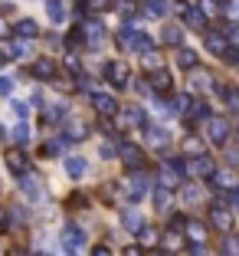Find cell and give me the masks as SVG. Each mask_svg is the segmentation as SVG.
<instances>
[{"label":"cell","instance_id":"obj_1","mask_svg":"<svg viewBox=\"0 0 239 256\" xmlns=\"http://www.w3.org/2000/svg\"><path fill=\"white\" fill-rule=\"evenodd\" d=\"M148 194H151V178L144 171H135L131 178H128V200H131V204H141Z\"/></svg>","mask_w":239,"mask_h":256},{"label":"cell","instance_id":"obj_2","mask_svg":"<svg viewBox=\"0 0 239 256\" xmlns=\"http://www.w3.org/2000/svg\"><path fill=\"white\" fill-rule=\"evenodd\" d=\"M118 158L125 161V168H128V171H141V168H144V151L138 148L135 142H121Z\"/></svg>","mask_w":239,"mask_h":256},{"label":"cell","instance_id":"obj_3","mask_svg":"<svg viewBox=\"0 0 239 256\" xmlns=\"http://www.w3.org/2000/svg\"><path fill=\"white\" fill-rule=\"evenodd\" d=\"M16 184H20V190L26 197H30V200H43V184H39V178L33 171H26V174H16Z\"/></svg>","mask_w":239,"mask_h":256},{"label":"cell","instance_id":"obj_4","mask_svg":"<svg viewBox=\"0 0 239 256\" xmlns=\"http://www.w3.org/2000/svg\"><path fill=\"white\" fill-rule=\"evenodd\" d=\"M82 243H85V234H82V226L69 224L66 230H62V250H66L69 256H75V253H79V250H82Z\"/></svg>","mask_w":239,"mask_h":256},{"label":"cell","instance_id":"obj_5","mask_svg":"<svg viewBox=\"0 0 239 256\" xmlns=\"http://www.w3.org/2000/svg\"><path fill=\"white\" fill-rule=\"evenodd\" d=\"M92 108H95L102 118H112V115L118 112V102H115V96H108V92H95V96H92Z\"/></svg>","mask_w":239,"mask_h":256},{"label":"cell","instance_id":"obj_6","mask_svg":"<svg viewBox=\"0 0 239 256\" xmlns=\"http://www.w3.org/2000/svg\"><path fill=\"white\" fill-rule=\"evenodd\" d=\"M148 82H151L154 92H167L174 86V76H171V69L161 66V69H151V72H148Z\"/></svg>","mask_w":239,"mask_h":256},{"label":"cell","instance_id":"obj_7","mask_svg":"<svg viewBox=\"0 0 239 256\" xmlns=\"http://www.w3.org/2000/svg\"><path fill=\"white\" fill-rule=\"evenodd\" d=\"M105 79H108L115 89H125L128 86V66L125 62H108V66H105Z\"/></svg>","mask_w":239,"mask_h":256},{"label":"cell","instance_id":"obj_8","mask_svg":"<svg viewBox=\"0 0 239 256\" xmlns=\"http://www.w3.org/2000/svg\"><path fill=\"white\" fill-rule=\"evenodd\" d=\"M3 161H7V168H10L13 174H26V171H30V161H26V154H23L20 148H7Z\"/></svg>","mask_w":239,"mask_h":256},{"label":"cell","instance_id":"obj_9","mask_svg":"<svg viewBox=\"0 0 239 256\" xmlns=\"http://www.w3.org/2000/svg\"><path fill=\"white\" fill-rule=\"evenodd\" d=\"M89 122H82V118H66V138L69 142H85L89 138Z\"/></svg>","mask_w":239,"mask_h":256},{"label":"cell","instance_id":"obj_10","mask_svg":"<svg viewBox=\"0 0 239 256\" xmlns=\"http://www.w3.org/2000/svg\"><path fill=\"white\" fill-rule=\"evenodd\" d=\"M85 171H89V161H85L82 154H69V158H66V174L72 178V181L85 178Z\"/></svg>","mask_w":239,"mask_h":256},{"label":"cell","instance_id":"obj_11","mask_svg":"<svg viewBox=\"0 0 239 256\" xmlns=\"http://www.w3.org/2000/svg\"><path fill=\"white\" fill-rule=\"evenodd\" d=\"M207 135H210V142L223 144L226 138H230V122H223V118H213V122L207 125Z\"/></svg>","mask_w":239,"mask_h":256},{"label":"cell","instance_id":"obj_12","mask_svg":"<svg viewBox=\"0 0 239 256\" xmlns=\"http://www.w3.org/2000/svg\"><path fill=\"white\" fill-rule=\"evenodd\" d=\"M187 174H194V178H213L217 171H213V161L210 158H194L187 164Z\"/></svg>","mask_w":239,"mask_h":256},{"label":"cell","instance_id":"obj_13","mask_svg":"<svg viewBox=\"0 0 239 256\" xmlns=\"http://www.w3.org/2000/svg\"><path fill=\"white\" fill-rule=\"evenodd\" d=\"M82 30H85V43H89V46H98V43L105 40V26H102V20H89Z\"/></svg>","mask_w":239,"mask_h":256},{"label":"cell","instance_id":"obj_14","mask_svg":"<svg viewBox=\"0 0 239 256\" xmlns=\"http://www.w3.org/2000/svg\"><path fill=\"white\" fill-rule=\"evenodd\" d=\"M121 125H128V128H138V125H144V112L138 106H125L121 108Z\"/></svg>","mask_w":239,"mask_h":256},{"label":"cell","instance_id":"obj_15","mask_svg":"<svg viewBox=\"0 0 239 256\" xmlns=\"http://www.w3.org/2000/svg\"><path fill=\"white\" fill-rule=\"evenodd\" d=\"M121 224H125V230H135V234H138V230L144 226V220H141V214H138L135 207H128V210L121 214Z\"/></svg>","mask_w":239,"mask_h":256},{"label":"cell","instance_id":"obj_16","mask_svg":"<svg viewBox=\"0 0 239 256\" xmlns=\"http://www.w3.org/2000/svg\"><path fill=\"white\" fill-rule=\"evenodd\" d=\"M161 40H164L167 46H180V43H184V30H180V26H174V23H167L164 33H161Z\"/></svg>","mask_w":239,"mask_h":256},{"label":"cell","instance_id":"obj_17","mask_svg":"<svg viewBox=\"0 0 239 256\" xmlns=\"http://www.w3.org/2000/svg\"><path fill=\"white\" fill-rule=\"evenodd\" d=\"M46 16H49L52 23L66 20V7H62V0H46Z\"/></svg>","mask_w":239,"mask_h":256},{"label":"cell","instance_id":"obj_18","mask_svg":"<svg viewBox=\"0 0 239 256\" xmlns=\"http://www.w3.org/2000/svg\"><path fill=\"white\" fill-rule=\"evenodd\" d=\"M33 76H36V79H52V76H56L52 60H36L33 62Z\"/></svg>","mask_w":239,"mask_h":256},{"label":"cell","instance_id":"obj_19","mask_svg":"<svg viewBox=\"0 0 239 256\" xmlns=\"http://www.w3.org/2000/svg\"><path fill=\"white\" fill-rule=\"evenodd\" d=\"M144 138H148V144H154V148H164L167 144V132H161V128H154V125L144 128Z\"/></svg>","mask_w":239,"mask_h":256},{"label":"cell","instance_id":"obj_20","mask_svg":"<svg viewBox=\"0 0 239 256\" xmlns=\"http://www.w3.org/2000/svg\"><path fill=\"white\" fill-rule=\"evenodd\" d=\"M210 220H213V226H220V230H230V226H233L230 214H226L223 207H213V210H210Z\"/></svg>","mask_w":239,"mask_h":256},{"label":"cell","instance_id":"obj_21","mask_svg":"<svg viewBox=\"0 0 239 256\" xmlns=\"http://www.w3.org/2000/svg\"><path fill=\"white\" fill-rule=\"evenodd\" d=\"M141 62H144V69H161L164 66V60H161V53H157V50H148V53H141Z\"/></svg>","mask_w":239,"mask_h":256},{"label":"cell","instance_id":"obj_22","mask_svg":"<svg viewBox=\"0 0 239 256\" xmlns=\"http://www.w3.org/2000/svg\"><path fill=\"white\" fill-rule=\"evenodd\" d=\"M138 33H135V26H121L118 30V36H115V43L121 46V50H131V40H135Z\"/></svg>","mask_w":239,"mask_h":256},{"label":"cell","instance_id":"obj_23","mask_svg":"<svg viewBox=\"0 0 239 256\" xmlns=\"http://www.w3.org/2000/svg\"><path fill=\"white\" fill-rule=\"evenodd\" d=\"M13 142L16 144H26V142H30V125H26V118H20L13 125Z\"/></svg>","mask_w":239,"mask_h":256},{"label":"cell","instance_id":"obj_24","mask_svg":"<svg viewBox=\"0 0 239 256\" xmlns=\"http://www.w3.org/2000/svg\"><path fill=\"white\" fill-rule=\"evenodd\" d=\"M177 66L194 69L197 66V53H194V50H180V46H177Z\"/></svg>","mask_w":239,"mask_h":256},{"label":"cell","instance_id":"obj_25","mask_svg":"<svg viewBox=\"0 0 239 256\" xmlns=\"http://www.w3.org/2000/svg\"><path fill=\"white\" fill-rule=\"evenodd\" d=\"M36 33H39V26L33 20H20V23H16V36L30 40V36H36Z\"/></svg>","mask_w":239,"mask_h":256},{"label":"cell","instance_id":"obj_26","mask_svg":"<svg viewBox=\"0 0 239 256\" xmlns=\"http://www.w3.org/2000/svg\"><path fill=\"white\" fill-rule=\"evenodd\" d=\"M62 115H66V106H52V108H46V112H43V118L49 122V125H59Z\"/></svg>","mask_w":239,"mask_h":256},{"label":"cell","instance_id":"obj_27","mask_svg":"<svg viewBox=\"0 0 239 256\" xmlns=\"http://www.w3.org/2000/svg\"><path fill=\"white\" fill-rule=\"evenodd\" d=\"M184 20H187V26H194V30H203V14L200 10H184Z\"/></svg>","mask_w":239,"mask_h":256},{"label":"cell","instance_id":"obj_28","mask_svg":"<svg viewBox=\"0 0 239 256\" xmlns=\"http://www.w3.org/2000/svg\"><path fill=\"white\" fill-rule=\"evenodd\" d=\"M203 224H187V240L190 243H203Z\"/></svg>","mask_w":239,"mask_h":256},{"label":"cell","instance_id":"obj_29","mask_svg":"<svg viewBox=\"0 0 239 256\" xmlns=\"http://www.w3.org/2000/svg\"><path fill=\"white\" fill-rule=\"evenodd\" d=\"M131 50H138V53H148V50H151V36H144V33H138V36L131 40Z\"/></svg>","mask_w":239,"mask_h":256},{"label":"cell","instance_id":"obj_30","mask_svg":"<svg viewBox=\"0 0 239 256\" xmlns=\"http://www.w3.org/2000/svg\"><path fill=\"white\" fill-rule=\"evenodd\" d=\"M82 43H85V30H72L66 36V46H69V50H75V46H82Z\"/></svg>","mask_w":239,"mask_h":256},{"label":"cell","instance_id":"obj_31","mask_svg":"<svg viewBox=\"0 0 239 256\" xmlns=\"http://www.w3.org/2000/svg\"><path fill=\"white\" fill-rule=\"evenodd\" d=\"M223 43H226V40L220 36V33H207V46L213 50V53H223Z\"/></svg>","mask_w":239,"mask_h":256},{"label":"cell","instance_id":"obj_32","mask_svg":"<svg viewBox=\"0 0 239 256\" xmlns=\"http://www.w3.org/2000/svg\"><path fill=\"white\" fill-rule=\"evenodd\" d=\"M213 184H217V188H233V184H236V178H233V174H226V171H220V174H213Z\"/></svg>","mask_w":239,"mask_h":256},{"label":"cell","instance_id":"obj_33","mask_svg":"<svg viewBox=\"0 0 239 256\" xmlns=\"http://www.w3.org/2000/svg\"><path fill=\"white\" fill-rule=\"evenodd\" d=\"M118 14L121 16H138V4H135V0H121V4H118Z\"/></svg>","mask_w":239,"mask_h":256},{"label":"cell","instance_id":"obj_34","mask_svg":"<svg viewBox=\"0 0 239 256\" xmlns=\"http://www.w3.org/2000/svg\"><path fill=\"white\" fill-rule=\"evenodd\" d=\"M118 151H121L118 142H102V151H98V154H102V158H115Z\"/></svg>","mask_w":239,"mask_h":256},{"label":"cell","instance_id":"obj_35","mask_svg":"<svg viewBox=\"0 0 239 256\" xmlns=\"http://www.w3.org/2000/svg\"><path fill=\"white\" fill-rule=\"evenodd\" d=\"M66 72H69V76H79V72H82V62H79V56H72V53L66 56Z\"/></svg>","mask_w":239,"mask_h":256},{"label":"cell","instance_id":"obj_36","mask_svg":"<svg viewBox=\"0 0 239 256\" xmlns=\"http://www.w3.org/2000/svg\"><path fill=\"white\" fill-rule=\"evenodd\" d=\"M154 204H157V210H167V204H171V194H167V188H161L154 194Z\"/></svg>","mask_w":239,"mask_h":256},{"label":"cell","instance_id":"obj_37","mask_svg":"<svg viewBox=\"0 0 239 256\" xmlns=\"http://www.w3.org/2000/svg\"><path fill=\"white\" fill-rule=\"evenodd\" d=\"M164 14V4H161V0H154V4H148V7H144V16H151V20H154V16H161Z\"/></svg>","mask_w":239,"mask_h":256},{"label":"cell","instance_id":"obj_38","mask_svg":"<svg viewBox=\"0 0 239 256\" xmlns=\"http://www.w3.org/2000/svg\"><path fill=\"white\" fill-rule=\"evenodd\" d=\"M184 200H187V204H200V188H194V184L184 188Z\"/></svg>","mask_w":239,"mask_h":256},{"label":"cell","instance_id":"obj_39","mask_svg":"<svg viewBox=\"0 0 239 256\" xmlns=\"http://www.w3.org/2000/svg\"><path fill=\"white\" fill-rule=\"evenodd\" d=\"M108 4H112V0H85V10L98 14V10H108Z\"/></svg>","mask_w":239,"mask_h":256},{"label":"cell","instance_id":"obj_40","mask_svg":"<svg viewBox=\"0 0 239 256\" xmlns=\"http://www.w3.org/2000/svg\"><path fill=\"white\" fill-rule=\"evenodd\" d=\"M10 92H13V79L10 76H0V98L10 96Z\"/></svg>","mask_w":239,"mask_h":256},{"label":"cell","instance_id":"obj_41","mask_svg":"<svg viewBox=\"0 0 239 256\" xmlns=\"http://www.w3.org/2000/svg\"><path fill=\"white\" fill-rule=\"evenodd\" d=\"M105 204H115V197H118V188H115V184H105Z\"/></svg>","mask_w":239,"mask_h":256},{"label":"cell","instance_id":"obj_42","mask_svg":"<svg viewBox=\"0 0 239 256\" xmlns=\"http://www.w3.org/2000/svg\"><path fill=\"white\" fill-rule=\"evenodd\" d=\"M171 108H174V112H187V96H177L171 102Z\"/></svg>","mask_w":239,"mask_h":256},{"label":"cell","instance_id":"obj_43","mask_svg":"<svg viewBox=\"0 0 239 256\" xmlns=\"http://www.w3.org/2000/svg\"><path fill=\"white\" fill-rule=\"evenodd\" d=\"M13 112H16V118H26V115H30V106H26V102H13Z\"/></svg>","mask_w":239,"mask_h":256},{"label":"cell","instance_id":"obj_44","mask_svg":"<svg viewBox=\"0 0 239 256\" xmlns=\"http://www.w3.org/2000/svg\"><path fill=\"white\" fill-rule=\"evenodd\" d=\"M85 204H89L85 194H72V197H69V207H85Z\"/></svg>","mask_w":239,"mask_h":256},{"label":"cell","instance_id":"obj_45","mask_svg":"<svg viewBox=\"0 0 239 256\" xmlns=\"http://www.w3.org/2000/svg\"><path fill=\"white\" fill-rule=\"evenodd\" d=\"M207 86H210V79H207V76H200V72H197V76H194V89H207Z\"/></svg>","mask_w":239,"mask_h":256},{"label":"cell","instance_id":"obj_46","mask_svg":"<svg viewBox=\"0 0 239 256\" xmlns=\"http://www.w3.org/2000/svg\"><path fill=\"white\" fill-rule=\"evenodd\" d=\"M138 236H141L144 243H154V230H144V226H141V230H138Z\"/></svg>","mask_w":239,"mask_h":256},{"label":"cell","instance_id":"obj_47","mask_svg":"<svg viewBox=\"0 0 239 256\" xmlns=\"http://www.w3.org/2000/svg\"><path fill=\"white\" fill-rule=\"evenodd\" d=\"M187 151H190V154H200V142H194V138H190V142H187Z\"/></svg>","mask_w":239,"mask_h":256},{"label":"cell","instance_id":"obj_48","mask_svg":"<svg viewBox=\"0 0 239 256\" xmlns=\"http://www.w3.org/2000/svg\"><path fill=\"white\" fill-rule=\"evenodd\" d=\"M164 246H167V250H174V246H177V236L167 234V236H164Z\"/></svg>","mask_w":239,"mask_h":256},{"label":"cell","instance_id":"obj_49","mask_svg":"<svg viewBox=\"0 0 239 256\" xmlns=\"http://www.w3.org/2000/svg\"><path fill=\"white\" fill-rule=\"evenodd\" d=\"M92 256H112V250H108V246H95V250H92Z\"/></svg>","mask_w":239,"mask_h":256},{"label":"cell","instance_id":"obj_50","mask_svg":"<svg viewBox=\"0 0 239 256\" xmlns=\"http://www.w3.org/2000/svg\"><path fill=\"white\" fill-rule=\"evenodd\" d=\"M226 14H236V16H239V0H230V7H226Z\"/></svg>","mask_w":239,"mask_h":256},{"label":"cell","instance_id":"obj_51","mask_svg":"<svg viewBox=\"0 0 239 256\" xmlns=\"http://www.w3.org/2000/svg\"><path fill=\"white\" fill-rule=\"evenodd\" d=\"M7 33H10V26H7V20H3V16H0V40L7 36Z\"/></svg>","mask_w":239,"mask_h":256},{"label":"cell","instance_id":"obj_52","mask_svg":"<svg viewBox=\"0 0 239 256\" xmlns=\"http://www.w3.org/2000/svg\"><path fill=\"white\" fill-rule=\"evenodd\" d=\"M125 256H141V250H138V246H128V250H125Z\"/></svg>","mask_w":239,"mask_h":256},{"label":"cell","instance_id":"obj_53","mask_svg":"<svg viewBox=\"0 0 239 256\" xmlns=\"http://www.w3.org/2000/svg\"><path fill=\"white\" fill-rule=\"evenodd\" d=\"M3 226H7V210L0 207V230H3Z\"/></svg>","mask_w":239,"mask_h":256},{"label":"cell","instance_id":"obj_54","mask_svg":"<svg viewBox=\"0 0 239 256\" xmlns=\"http://www.w3.org/2000/svg\"><path fill=\"white\" fill-rule=\"evenodd\" d=\"M3 60H7V53H3V50H0V66H3Z\"/></svg>","mask_w":239,"mask_h":256},{"label":"cell","instance_id":"obj_55","mask_svg":"<svg viewBox=\"0 0 239 256\" xmlns=\"http://www.w3.org/2000/svg\"><path fill=\"white\" fill-rule=\"evenodd\" d=\"M161 256H174V253H161Z\"/></svg>","mask_w":239,"mask_h":256}]
</instances>
